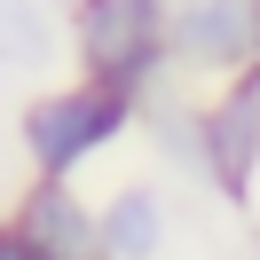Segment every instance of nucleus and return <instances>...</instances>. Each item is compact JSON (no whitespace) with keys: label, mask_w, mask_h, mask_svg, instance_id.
I'll list each match as a JSON object with an SVG mask.
<instances>
[{"label":"nucleus","mask_w":260,"mask_h":260,"mask_svg":"<svg viewBox=\"0 0 260 260\" xmlns=\"http://www.w3.org/2000/svg\"><path fill=\"white\" fill-rule=\"evenodd\" d=\"M174 237V205L158 181H126L103 197V260H166Z\"/></svg>","instance_id":"nucleus-6"},{"label":"nucleus","mask_w":260,"mask_h":260,"mask_svg":"<svg viewBox=\"0 0 260 260\" xmlns=\"http://www.w3.org/2000/svg\"><path fill=\"white\" fill-rule=\"evenodd\" d=\"M0 260H40V252H32V244H24V237H16L8 221H0Z\"/></svg>","instance_id":"nucleus-8"},{"label":"nucleus","mask_w":260,"mask_h":260,"mask_svg":"<svg viewBox=\"0 0 260 260\" xmlns=\"http://www.w3.org/2000/svg\"><path fill=\"white\" fill-rule=\"evenodd\" d=\"M63 40H71L87 79L134 87L142 103L174 79V48H166V8L158 0H71Z\"/></svg>","instance_id":"nucleus-2"},{"label":"nucleus","mask_w":260,"mask_h":260,"mask_svg":"<svg viewBox=\"0 0 260 260\" xmlns=\"http://www.w3.org/2000/svg\"><path fill=\"white\" fill-rule=\"evenodd\" d=\"M166 48L189 79H229L252 63V0H166Z\"/></svg>","instance_id":"nucleus-4"},{"label":"nucleus","mask_w":260,"mask_h":260,"mask_svg":"<svg viewBox=\"0 0 260 260\" xmlns=\"http://www.w3.org/2000/svg\"><path fill=\"white\" fill-rule=\"evenodd\" d=\"M252 63H260V0H252Z\"/></svg>","instance_id":"nucleus-9"},{"label":"nucleus","mask_w":260,"mask_h":260,"mask_svg":"<svg viewBox=\"0 0 260 260\" xmlns=\"http://www.w3.org/2000/svg\"><path fill=\"white\" fill-rule=\"evenodd\" d=\"M8 229H16L40 260H103V205H87L71 181L32 174V189L8 205Z\"/></svg>","instance_id":"nucleus-5"},{"label":"nucleus","mask_w":260,"mask_h":260,"mask_svg":"<svg viewBox=\"0 0 260 260\" xmlns=\"http://www.w3.org/2000/svg\"><path fill=\"white\" fill-rule=\"evenodd\" d=\"M55 48H63V16L48 0H0V79L55 63Z\"/></svg>","instance_id":"nucleus-7"},{"label":"nucleus","mask_w":260,"mask_h":260,"mask_svg":"<svg viewBox=\"0 0 260 260\" xmlns=\"http://www.w3.org/2000/svg\"><path fill=\"white\" fill-rule=\"evenodd\" d=\"M142 126V95L134 87H111V79H71V87H48L16 111V142H24V166L48 181H79V166H95L111 142Z\"/></svg>","instance_id":"nucleus-1"},{"label":"nucleus","mask_w":260,"mask_h":260,"mask_svg":"<svg viewBox=\"0 0 260 260\" xmlns=\"http://www.w3.org/2000/svg\"><path fill=\"white\" fill-rule=\"evenodd\" d=\"M197 174L213 181V197L252 205V189H260V63L213 79V95L197 103Z\"/></svg>","instance_id":"nucleus-3"}]
</instances>
